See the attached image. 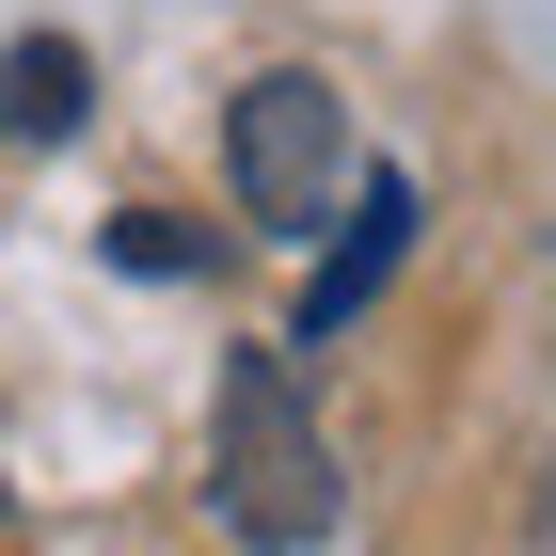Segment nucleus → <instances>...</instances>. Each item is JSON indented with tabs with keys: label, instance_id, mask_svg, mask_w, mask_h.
Instances as JSON below:
<instances>
[{
	"label": "nucleus",
	"instance_id": "6",
	"mask_svg": "<svg viewBox=\"0 0 556 556\" xmlns=\"http://www.w3.org/2000/svg\"><path fill=\"white\" fill-rule=\"evenodd\" d=\"M541 556H556V462H541Z\"/></svg>",
	"mask_w": 556,
	"mask_h": 556
},
{
	"label": "nucleus",
	"instance_id": "4",
	"mask_svg": "<svg viewBox=\"0 0 556 556\" xmlns=\"http://www.w3.org/2000/svg\"><path fill=\"white\" fill-rule=\"evenodd\" d=\"M80 112H96L80 33H16V48H0V128H16V143H64Z\"/></svg>",
	"mask_w": 556,
	"mask_h": 556
},
{
	"label": "nucleus",
	"instance_id": "3",
	"mask_svg": "<svg viewBox=\"0 0 556 556\" xmlns=\"http://www.w3.org/2000/svg\"><path fill=\"white\" fill-rule=\"evenodd\" d=\"M414 175H366V191H350V239H334V255H318V287H302V350H318V334H350V318H366V302H382V270L397 255H414Z\"/></svg>",
	"mask_w": 556,
	"mask_h": 556
},
{
	"label": "nucleus",
	"instance_id": "2",
	"mask_svg": "<svg viewBox=\"0 0 556 556\" xmlns=\"http://www.w3.org/2000/svg\"><path fill=\"white\" fill-rule=\"evenodd\" d=\"M223 160H239V207H255V223H318V207H334V175H350V112H334V80L270 64V80L239 96Z\"/></svg>",
	"mask_w": 556,
	"mask_h": 556
},
{
	"label": "nucleus",
	"instance_id": "1",
	"mask_svg": "<svg viewBox=\"0 0 556 556\" xmlns=\"http://www.w3.org/2000/svg\"><path fill=\"white\" fill-rule=\"evenodd\" d=\"M207 509L239 525L255 556H302V541H334V445H318V414H302V382L270 366V350H239V366H223Z\"/></svg>",
	"mask_w": 556,
	"mask_h": 556
},
{
	"label": "nucleus",
	"instance_id": "5",
	"mask_svg": "<svg viewBox=\"0 0 556 556\" xmlns=\"http://www.w3.org/2000/svg\"><path fill=\"white\" fill-rule=\"evenodd\" d=\"M112 270H207V239L175 207H112Z\"/></svg>",
	"mask_w": 556,
	"mask_h": 556
}]
</instances>
